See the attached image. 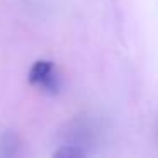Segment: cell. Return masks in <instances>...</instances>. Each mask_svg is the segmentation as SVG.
<instances>
[{
  "label": "cell",
  "mask_w": 158,
  "mask_h": 158,
  "mask_svg": "<svg viewBox=\"0 0 158 158\" xmlns=\"http://www.w3.org/2000/svg\"><path fill=\"white\" fill-rule=\"evenodd\" d=\"M29 83L36 87H41L46 90H56L58 83H56L55 77V65L48 60H39L29 70Z\"/></svg>",
  "instance_id": "cell-1"
},
{
  "label": "cell",
  "mask_w": 158,
  "mask_h": 158,
  "mask_svg": "<svg viewBox=\"0 0 158 158\" xmlns=\"http://www.w3.org/2000/svg\"><path fill=\"white\" fill-rule=\"evenodd\" d=\"M83 151L80 148H75L72 144H65L63 148H60L55 153V156H61V158H73V156H83Z\"/></svg>",
  "instance_id": "cell-2"
}]
</instances>
